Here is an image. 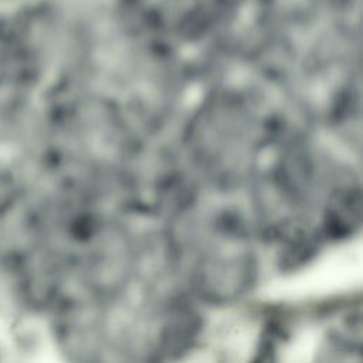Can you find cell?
<instances>
[{
	"instance_id": "6da1fadb",
	"label": "cell",
	"mask_w": 363,
	"mask_h": 363,
	"mask_svg": "<svg viewBox=\"0 0 363 363\" xmlns=\"http://www.w3.org/2000/svg\"><path fill=\"white\" fill-rule=\"evenodd\" d=\"M362 281V247L348 244L329 251L304 271L275 283L267 292L274 299H314L351 291Z\"/></svg>"
},
{
	"instance_id": "7a4b0ae2",
	"label": "cell",
	"mask_w": 363,
	"mask_h": 363,
	"mask_svg": "<svg viewBox=\"0 0 363 363\" xmlns=\"http://www.w3.org/2000/svg\"><path fill=\"white\" fill-rule=\"evenodd\" d=\"M10 73L9 53L6 43V26H4V7L0 6V79Z\"/></svg>"
}]
</instances>
